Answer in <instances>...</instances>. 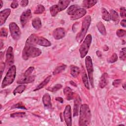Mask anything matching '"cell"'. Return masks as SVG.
Segmentation results:
<instances>
[{"label": "cell", "instance_id": "f5cc1de1", "mask_svg": "<svg viewBox=\"0 0 126 126\" xmlns=\"http://www.w3.org/2000/svg\"><path fill=\"white\" fill-rule=\"evenodd\" d=\"M125 86H126V84H125H125H124L123 85V87L124 88V89L125 90L126 89V87H125Z\"/></svg>", "mask_w": 126, "mask_h": 126}, {"label": "cell", "instance_id": "5bb4252c", "mask_svg": "<svg viewBox=\"0 0 126 126\" xmlns=\"http://www.w3.org/2000/svg\"><path fill=\"white\" fill-rule=\"evenodd\" d=\"M81 99L79 96L78 95L74 99V107H73V116L76 117L78 115L79 109L81 104Z\"/></svg>", "mask_w": 126, "mask_h": 126}, {"label": "cell", "instance_id": "836d02e7", "mask_svg": "<svg viewBox=\"0 0 126 126\" xmlns=\"http://www.w3.org/2000/svg\"><path fill=\"white\" fill-rule=\"evenodd\" d=\"M44 10H45V8L44 6L41 4H38L36 6V8L34 11V13L36 14H41L44 11Z\"/></svg>", "mask_w": 126, "mask_h": 126}, {"label": "cell", "instance_id": "4316f807", "mask_svg": "<svg viewBox=\"0 0 126 126\" xmlns=\"http://www.w3.org/2000/svg\"><path fill=\"white\" fill-rule=\"evenodd\" d=\"M32 25L36 30H39L41 27V21L39 18L36 17L32 20Z\"/></svg>", "mask_w": 126, "mask_h": 126}, {"label": "cell", "instance_id": "8d00e7d4", "mask_svg": "<svg viewBox=\"0 0 126 126\" xmlns=\"http://www.w3.org/2000/svg\"><path fill=\"white\" fill-rule=\"evenodd\" d=\"M62 85L60 84H58L55 85L54 86H53L52 88H49L47 89L48 90H49V91H50V92H56L58 90H60V89L62 88Z\"/></svg>", "mask_w": 126, "mask_h": 126}, {"label": "cell", "instance_id": "bcb514c9", "mask_svg": "<svg viewBox=\"0 0 126 126\" xmlns=\"http://www.w3.org/2000/svg\"><path fill=\"white\" fill-rule=\"evenodd\" d=\"M29 3V1L27 0H23L21 1L20 2V5L22 6V7H25Z\"/></svg>", "mask_w": 126, "mask_h": 126}, {"label": "cell", "instance_id": "7c38bea8", "mask_svg": "<svg viewBox=\"0 0 126 126\" xmlns=\"http://www.w3.org/2000/svg\"><path fill=\"white\" fill-rule=\"evenodd\" d=\"M11 12L9 8H6L0 12V25L2 26L6 21Z\"/></svg>", "mask_w": 126, "mask_h": 126}, {"label": "cell", "instance_id": "44dd1931", "mask_svg": "<svg viewBox=\"0 0 126 126\" xmlns=\"http://www.w3.org/2000/svg\"><path fill=\"white\" fill-rule=\"evenodd\" d=\"M70 1L68 0H60L57 4L60 12L64 10L68 6Z\"/></svg>", "mask_w": 126, "mask_h": 126}, {"label": "cell", "instance_id": "cb8c5ba5", "mask_svg": "<svg viewBox=\"0 0 126 126\" xmlns=\"http://www.w3.org/2000/svg\"><path fill=\"white\" fill-rule=\"evenodd\" d=\"M110 12L109 14L110 15L111 20H112L113 21L115 22L116 24L118 23V22H119L120 18H119L118 13L115 10H114L113 9H111Z\"/></svg>", "mask_w": 126, "mask_h": 126}, {"label": "cell", "instance_id": "d590c367", "mask_svg": "<svg viewBox=\"0 0 126 126\" xmlns=\"http://www.w3.org/2000/svg\"><path fill=\"white\" fill-rule=\"evenodd\" d=\"M26 115L25 112H16L12 113L10 115V117L12 118H15V117H23Z\"/></svg>", "mask_w": 126, "mask_h": 126}, {"label": "cell", "instance_id": "3957f363", "mask_svg": "<svg viewBox=\"0 0 126 126\" xmlns=\"http://www.w3.org/2000/svg\"><path fill=\"white\" fill-rule=\"evenodd\" d=\"M91 22V17L90 15H87L83 19L82 23V27L80 32L77 34L76 39L79 43L81 42L85 37L86 32L90 27Z\"/></svg>", "mask_w": 126, "mask_h": 126}, {"label": "cell", "instance_id": "e0dca14e", "mask_svg": "<svg viewBox=\"0 0 126 126\" xmlns=\"http://www.w3.org/2000/svg\"><path fill=\"white\" fill-rule=\"evenodd\" d=\"M42 101L45 107L47 108H50L52 107V103L51 100V97L49 94H45L42 97Z\"/></svg>", "mask_w": 126, "mask_h": 126}, {"label": "cell", "instance_id": "8fae6325", "mask_svg": "<svg viewBox=\"0 0 126 126\" xmlns=\"http://www.w3.org/2000/svg\"><path fill=\"white\" fill-rule=\"evenodd\" d=\"M65 34V31L63 28H58L54 30L53 36L55 39L59 40L63 38Z\"/></svg>", "mask_w": 126, "mask_h": 126}, {"label": "cell", "instance_id": "7bdbcfd3", "mask_svg": "<svg viewBox=\"0 0 126 126\" xmlns=\"http://www.w3.org/2000/svg\"><path fill=\"white\" fill-rule=\"evenodd\" d=\"M120 15L122 18H124L126 16V10L124 7H121L120 8Z\"/></svg>", "mask_w": 126, "mask_h": 126}, {"label": "cell", "instance_id": "83f0119b", "mask_svg": "<svg viewBox=\"0 0 126 126\" xmlns=\"http://www.w3.org/2000/svg\"><path fill=\"white\" fill-rule=\"evenodd\" d=\"M101 15H102V19L105 21H109L111 20L109 13L104 8H102L101 9Z\"/></svg>", "mask_w": 126, "mask_h": 126}, {"label": "cell", "instance_id": "b9f144b4", "mask_svg": "<svg viewBox=\"0 0 126 126\" xmlns=\"http://www.w3.org/2000/svg\"><path fill=\"white\" fill-rule=\"evenodd\" d=\"M8 34L7 30L5 28H2L0 29V36L3 37H6Z\"/></svg>", "mask_w": 126, "mask_h": 126}, {"label": "cell", "instance_id": "4fadbf2b", "mask_svg": "<svg viewBox=\"0 0 126 126\" xmlns=\"http://www.w3.org/2000/svg\"><path fill=\"white\" fill-rule=\"evenodd\" d=\"M34 79H35L34 75H30L28 76H25L23 75L21 78H20L17 80V83L19 84L30 83L32 82L34 80Z\"/></svg>", "mask_w": 126, "mask_h": 126}, {"label": "cell", "instance_id": "30bf717a", "mask_svg": "<svg viewBox=\"0 0 126 126\" xmlns=\"http://www.w3.org/2000/svg\"><path fill=\"white\" fill-rule=\"evenodd\" d=\"M14 63V56L13 52V48L11 46H9L6 53V64L7 66H11Z\"/></svg>", "mask_w": 126, "mask_h": 126}, {"label": "cell", "instance_id": "f6af8a7d", "mask_svg": "<svg viewBox=\"0 0 126 126\" xmlns=\"http://www.w3.org/2000/svg\"><path fill=\"white\" fill-rule=\"evenodd\" d=\"M10 6L12 8H17L18 6V2L17 1H16V0L12 1V2L11 3Z\"/></svg>", "mask_w": 126, "mask_h": 126}, {"label": "cell", "instance_id": "f35d334b", "mask_svg": "<svg viewBox=\"0 0 126 126\" xmlns=\"http://www.w3.org/2000/svg\"><path fill=\"white\" fill-rule=\"evenodd\" d=\"M11 108H19V109H26V108L23 104L22 102H19L18 103L14 105L13 106L11 107Z\"/></svg>", "mask_w": 126, "mask_h": 126}, {"label": "cell", "instance_id": "f907efd6", "mask_svg": "<svg viewBox=\"0 0 126 126\" xmlns=\"http://www.w3.org/2000/svg\"><path fill=\"white\" fill-rule=\"evenodd\" d=\"M96 54L97 55V56H100L101 55V52L99 51H97V52H96Z\"/></svg>", "mask_w": 126, "mask_h": 126}, {"label": "cell", "instance_id": "7402d4cb", "mask_svg": "<svg viewBox=\"0 0 126 126\" xmlns=\"http://www.w3.org/2000/svg\"><path fill=\"white\" fill-rule=\"evenodd\" d=\"M97 2V0H83L82 2V6L84 8L88 9L94 5Z\"/></svg>", "mask_w": 126, "mask_h": 126}, {"label": "cell", "instance_id": "e575fe53", "mask_svg": "<svg viewBox=\"0 0 126 126\" xmlns=\"http://www.w3.org/2000/svg\"><path fill=\"white\" fill-rule=\"evenodd\" d=\"M119 57L120 60L125 61L126 58V48L124 47L122 48V50L119 53Z\"/></svg>", "mask_w": 126, "mask_h": 126}, {"label": "cell", "instance_id": "ffe728a7", "mask_svg": "<svg viewBox=\"0 0 126 126\" xmlns=\"http://www.w3.org/2000/svg\"><path fill=\"white\" fill-rule=\"evenodd\" d=\"M63 94L66 99L71 100L73 98L74 94L69 87H66L63 90Z\"/></svg>", "mask_w": 126, "mask_h": 126}, {"label": "cell", "instance_id": "5b68a950", "mask_svg": "<svg viewBox=\"0 0 126 126\" xmlns=\"http://www.w3.org/2000/svg\"><path fill=\"white\" fill-rule=\"evenodd\" d=\"M92 35L89 34L86 36L83 43L80 45L79 48V52L81 58H84L87 54L92 42Z\"/></svg>", "mask_w": 126, "mask_h": 126}, {"label": "cell", "instance_id": "816d5d0a", "mask_svg": "<svg viewBox=\"0 0 126 126\" xmlns=\"http://www.w3.org/2000/svg\"><path fill=\"white\" fill-rule=\"evenodd\" d=\"M0 8H1L3 5V2L2 0H0Z\"/></svg>", "mask_w": 126, "mask_h": 126}, {"label": "cell", "instance_id": "9a60e30c", "mask_svg": "<svg viewBox=\"0 0 126 126\" xmlns=\"http://www.w3.org/2000/svg\"><path fill=\"white\" fill-rule=\"evenodd\" d=\"M38 36L34 34H31L27 39L25 45L29 46H34L37 44Z\"/></svg>", "mask_w": 126, "mask_h": 126}, {"label": "cell", "instance_id": "7dc6e473", "mask_svg": "<svg viewBox=\"0 0 126 126\" xmlns=\"http://www.w3.org/2000/svg\"><path fill=\"white\" fill-rule=\"evenodd\" d=\"M5 67V63H0V72H1V76H2V72L4 69Z\"/></svg>", "mask_w": 126, "mask_h": 126}, {"label": "cell", "instance_id": "8992f818", "mask_svg": "<svg viewBox=\"0 0 126 126\" xmlns=\"http://www.w3.org/2000/svg\"><path fill=\"white\" fill-rule=\"evenodd\" d=\"M85 65L88 74V77L92 87H94V68L92 60L90 56H87L85 59Z\"/></svg>", "mask_w": 126, "mask_h": 126}, {"label": "cell", "instance_id": "52a82bcc", "mask_svg": "<svg viewBox=\"0 0 126 126\" xmlns=\"http://www.w3.org/2000/svg\"><path fill=\"white\" fill-rule=\"evenodd\" d=\"M11 35L14 40H18L21 34V31L18 25L14 22H11L9 25Z\"/></svg>", "mask_w": 126, "mask_h": 126}, {"label": "cell", "instance_id": "9c48e42d", "mask_svg": "<svg viewBox=\"0 0 126 126\" xmlns=\"http://www.w3.org/2000/svg\"><path fill=\"white\" fill-rule=\"evenodd\" d=\"M32 17V12L30 9H28L24 11L20 16V22L23 27H24L25 25L29 22Z\"/></svg>", "mask_w": 126, "mask_h": 126}, {"label": "cell", "instance_id": "ab89813d", "mask_svg": "<svg viewBox=\"0 0 126 126\" xmlns=\"http://www.w3.org/2000/svg\"><path fill=\"white\" fill-rule=\"evenodd\" d=\"M34 69V67L33 66H30V67H29L26 70V71L25 72V73H24L23 75L25 76H30L32 74V73L33 72Z\"/></svg>", "mask_w": 126, "mask_h": 126}, {"label": "cell", "instance_id": "ba28073f", "mask_svg": "<svg viewBox=\"0 0 126 126\" xmlns=\"http://www.w3.org/2000/svg\"><path fill=\"white\" fill-rule=\"evenodd\" d=\"M63 118L66 125L68 126H71L72 125L71 111V107L69 105H67L65 107L63 112Z\"/></svg>", "mask_w": 126, "mask_h": 126}, {"label": "cell", "instance_id": "681fc988", "mask_svg": "<svg viewBox=\"0 0 126 126\" xmlns=\"http://www.w3.org/2000/svg\"><path fill=\"white\" fill-rule=\"evenodd\" d=\"M121 25L122 26V27H126V20L125 19H124L123 20L121 21Z\"/></svg>", "mask_w": 126, "mask_h": 126}, {"label": "cell", "instance_id": "60d3db41", "mask_svg": "<svg viewBox=\"0 0 126 126\" xmlns=\"http://www.w3.org/2000/svg\"><path fill=\"white\" fill-rule=\"evenodd\" d=\"M116 34L118 36L122 37L126 35V32L125 30H123V29H119L116 32Z\"/></svg>", "mask_w": 126, "mask_h": 126}, {"label": "cell", "instance_id": "d6986e66", "mask_svg": "<svg viewBox=\"0 0 126 126\" xmlns=\"http://www.w3.org/2000/svg\"><path fill=\"white\" fill-rule=\"evenodd\" d=\"M37 44L45 47H49L51 45V43L49 40L41 36L38 37Z\"/></svg>", "mask_w": 126, "mask_h": 126}, {"label": "cell", "instance_id": "f1b7e54d", "mask_svg": "<svg viewBox=\"0 0 126 126\" xmlns=\"http://www.w3.org/2000/svg\"><path fill=\"white\" fill-rule=\"evenodd\" d=\"M96 27L99 32L103 35H105L106 34V31L105 28L101 22H99L96 24Z\"/></svg>", "mask_w": 126, "mask_h": 126}, {"label": "cell", "instance_id": "6da1fadb", "mask_svg": "<svg viewBox=\"0 0 126 126\" xmlns=\"http://www.w3.org/2000/svg\"><path fill=\"white\" fill-rule=\"evenodd\" d=\"M91 120V113L88 105L83 104L81 105L79 112V125L80 126L88 125Z\"/></svg>", "mask_w": 126, "mask_h": 126}, {"label": "cell", "instance_id": "c3c4849f", "mask_svg": "<svg viewBox=\"0 0 126 126\" xmlns=\"http://www.w3.org/2000/svg\"><path fill=\"white\" fill-rule=\"evenodd\" d=\"M55 99L57 101H59V102H60L61 103H63V98L62 97H56Z\"/></svg>", "mask_w": 126, "mask_h": 126}, {"label": "cell", "instance_id": "d6a6232c", "mask_svg": "<svg viewBox=\"0 0 126 126\" xmlns=\"http://www.w3.org/2000/svg\"><path fill=\"white\" fill-rule=\"evenodd\" d=\"M82 80L85 86L86 87V88H87L88 89H89V84L87 74L85 71H84L82 73Z\"/></svg>", "mask_w": 126, "mask_h": 126}, {"label": "cell", "instance_id": "d4e9b609", "mask_svg": "<svg viewBox=\"0 0 126 126\" xmlns=\"http://www.w3.org/2000/svg\"><path fill=\"white\" fill-rule=\"evenodd\" d=\"M51 76L50 75V76H48L47 77H46L44 81H43L41 83H40L36 87V88H35L34 90H33V91H37V90H39L42 88H43V87H44L48 83V82H49L50 79H51Z\"/></svg>", "mask_w": 126, "mask_h": 126}, {"label": "cell", "instance_id": "484cf974", "mask_svg": "<svg viewBox=\"0 0 126 126\" xmlns=\"http://www.w3.org/2000/svg\"><path fill=\"white\" fill-rule=\"evenodd\" d=\"M70 74L73 77H76L80 73V69L78 67L72 65L70 66Z\"/></svg>", "mask_w": 126, "mask_h": 126}, {"label": "cell", "instance_id": "f546056e", "mask_svg": "<svg viewBox=\"0 0 126 126\" xmlns=\"http://www.w3.org/2000/svg\"><path fill=\"white\" fill-rule=\"evenodd\" d=\"M26 89V86L24 84H21L18 86L13 91V94L14 95H16L17 94H21Z\"/></svg>", "mask_w": 126, "mask_h": 126}, {"label": "cell", "instance_id": "db71d44e", "mask_svg": "<svg viewBox=\"0 0 126 126\" xmlns=\"http://www.w3.org/2000/svg\"><path fill=\"white\" fill-rule=\"evenodd\" d=\"M1 48H2V44H3V43H2V42L1 41Z\"/></svg>", "mask_w": 126, "mask_h": 126}, {"label": "cell", "instance_id": "ac0fdd59", "mask_svg": "<svg viewBox=\"0 0 126 126\" xmlns=\"http://www.w3.org/2000/svg\"><path fill=\"white\" fill-rule=\"evenodd\" d=\"M108 83V74L106 73H104L101 76L99 83V87L101 88H103Z\"/></svg>", "mask_w": 126, "mask_h": 126}, {"label": "cell", "instance_id": "2e32d148", "mask_svg": "<svg viewBox=\"0 0 126 126\" xmlns=\"http://www.w3.org/2000/svg\"><path fill=\"white\" fill-rule=\"evenodd\" d=\"M87 12L86 10L84 8H80L79 10H78L76 13L72 15L70 17V19L72 20H75L78 19L83 16H84L86 14Z\"/></svg>", "mask_w": 126, "mask_h": 126}, {"label": "cell", "instance_id": "4dcf8cb0", "mask_svg": "<svg viewBox=\"0 0 126 126\" xmlns=\"http://www.w3.org/2000/svg\"><path fill=\"white\" fill-rule=\"evenodd\" d=\"M50 14L52 16H55L60 12L57 4L52 6L50 8Z\"/></svg>", "mask_w": 126, "mask_h": 126}, {"label": "cell", "instance_id": "1f68e13d", "mask_svg": "<svg viewBox=\"0 0 126 126\" xmlns=\"http://www.w3.org/2000/svg\"><path fill=\"white\" fill-rule=\"evenodd\" d=\"M66 66L64 64H62V65H60L57 66L56 68H55V69L53 71V74L54 75H55L59 74L62 71L64 70L65 69V68H66Z\"/></svg>", "mask_w": 126, "mask_h": 126}, {"label": "cell", "instance_id": "277c9868", "mask_svg": "<svg viewBox=\"0 0 126 126\" xmlns=\"http://www.w3.org/2000/svg\"><path fill=\"white\" fill-rule=\"evenodd\" d=\"M16 74V68L15 65H12L9 68L1 83V87L4 88L11 84L15 80Z\"/></svg>", "mask_w": 126, "mask_h": 126}, {"label": "cell", "instance_id": "74e56055", "mask_svg": "<svg viewBox=\"0 0 126 126\" xmlns=\"http://www.w3.org/2000/svg\"><path fill=\"white\" fill-rule=\"evenodd\" d=\"M118 60V55L116 53H113L112 56L108 60V62L109 63H114Z\"/></svg>", "mask_w": 126, "mask_h": 126}, {"label": "cell", "instance_id": "7a4b0ae2", "mask_svg": "<svg viewBox=\"0 0 126 126\" xmlns=\"http://www.w3.org/2000/svg\"><path fill=\"white\" fill-rule=\"evenodd\" d=\"M41 50L34 46L25 45L22 52V58L24 60H28L31 58H35L40 56Z\"/></svg>", "mask_w": 126, "mask_h": 126}, {"label": "cell", "instance_id": "603a6c76", "mask_svg": "<svg viewBox=\"0 0 126 126\" xmlns=\"http://www.w3.org/2000/svg\"><path fill=\"white\" fill-rule=\"evenodd\" d=\"M80 8V6L77 4L72 5L69 7V8L67 10V13L69 15H73Z\"/></svg>", "mask_w": 126, "mask_h": 126}, {"label": "cell", "instance_id": "ee69618b", "mask_svg": "<svg viewBox=\"0 0 126 126\" xmlns=\"http://www.w3.org/2000/svg\"><path fill=\"white\" fill-rule=\"evenodd\" d=\"M121 83V80L119 79H116L113 81V82L112 83V85L114 87H118V86H120Z\"/></svg>", "mask_w": 126, "mask_h": 126}]
</instances>
